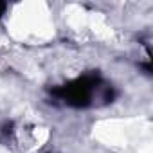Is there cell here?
<instances>
[{
    "label": "cell",
    "instance_id": "6da1fadb",
    "mask_svg": "<svg viewBox=\"0 0 153 153\" xmlns=\"http://www.w3.org/2000/svg\"><path fill=\"white\" fill-rule=\"evenodd\" d=\"M96 83H97V79H88V78L74 81L72 85L65 87V99H68V103H76V105L88 103L92 97V92L96 88Z\"/></svg>",
    "mask_w": 153,
    "mask_h": 153
}]
</instances>
